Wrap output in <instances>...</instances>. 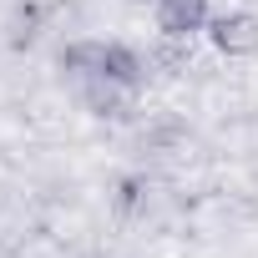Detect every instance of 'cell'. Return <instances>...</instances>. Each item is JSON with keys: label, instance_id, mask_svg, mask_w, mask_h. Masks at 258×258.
Instances as JSON below:
<instances>
[{"label": "cell", "instance_id": "6da1fadb", "mask_svg": "<svg viewBox=\"0 0 258 258\" xmlns=\"http://www.w3.org/2000/svg\"><path fill=\"white\" fill-rule=\"evenodd\" d=\"M61 71H66V81L111 76V81L132 86V91H142V81H147V61L132 46H121V41H71L61 51Z\"/></svg>", "mask_w": 258, "mask_h": 258}, {"label": "cell", "instance_id": "7a4b0ae2", "mask_svg": "<svg viewBox=\"0 0 258 258\" xmlns=\"http://www.w3.org/2000/svg\"><path fill=\"white\" fill-rule=\"evenodd\" d=\"M152 21L167 41H187L198 31H208L213 21V6L208 0H152Z\"/></svg>", "mask_w": 258, "mask_h": 258}, {"label": "cell", "instance_id": "3957f363", "mask_svg": "<svg viewBox=\"0 0 258 258\" xmlns=\"http://www.w3.org/2000/svg\"><path fill=\"white\" fill-rule=\"evenodd\" d=\"M208 41L223 56H258V16L253 11H223L208 21Z\"/></svg>", "mask_w": 258, "mask_h": 258}]
</instances>
